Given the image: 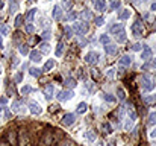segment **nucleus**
<instances>
[{
	"label": "nucleus",
	"instance_id": "nucleus-1",
	"mask_svg": "<svg viewBox=\"0 0 156 146\" xmlns=\"http://www.w3.org/2000/svg\"><path fill=\"white\" fill-rule=\"evenodd\" d=\"M141 87L144 88L146 91H151L155 88V82L150 81V78L147 76V75H144V76H141Z\"/></svg>",
	"mask_w": 156,
	"mask_h": 146
},
{
	"label": "nucleus",
	"instance_id": "nucleus-2",
	"mask_svg": "<svg viewBox=\"0 0 156 146\" xmlns=\"http://www.w3.org/2000/svg\"><path fill=\"white\" fill-rule=\"evenodd\" d=\"M73 29H74V32L77 34V35H85L88 32V24L85 23V21H82V23H74L73 26Z\"/></svg>",
	"mask_w": 156,
	"mask_h": 146
},
{
	"label": "nucleus",
	"instance_id": "nucleus-3",
	"mask_svg": "<svg viewBox=\"0 0 156 146\" xmlns=\"http://www.w3.org/2000/svg\"><path fill=\"white\" fill-rule=\"evenodd\" d=\"M18 143H20V146H32L30 139H29V134L26 131H21L18 134Z\"/></svg>",
	"mask_w": 156,
	"mask_h": 146
},
{
	"label": "nucleus",
	"instance_id": "nucleus-4",
	"mask_svg": "<svg viewBox=\"0 0 156 146\" xmlns=\"http://www.w3.org/2000/svg\"><path fill=\"white\" fill-rule=\"evenodd\" d=\"M73 97V91H68V90H64V91H59L56 94V99L61 100V102H65V100H68Z\"/></svg>",
	"mask_w": 156,
	"mask_h": 146
},
{
	"label": "nucleus",
	"instance_id": "nucleus-5",
	"mask_svg": "<svg viewBox=\"0 0 156 146\" xmlns=\"http://www.w3.org/2000/svg\"><path fill=\"white\" fill-rule=\"evenodd\" d=\"M132 34H133V37H141V34H142V24H141V21L140 20H136L135 23L132 24Z\"/></svg>",
	"mask_w": 156,
	"mask_h": 146
},
{
	"label": "nucleus",
	"instance_id": "nucleus-6",
	"mask_svg": "<svg viewBox=\"0 0 156 146\" xmlns=\"http://www.w3.org/2000/svg\"><path fill=\"white\" fill-rule=\"evenodd\" d=\"M97 59H99V54H97V52H88L85 55V61L88 64H96Z\"/></svg>",
	"mask_w": 156,
	"mask_h": 146
},
{
	"label": "nucleus",
	"instance_id": "nucleus-7",
	"mask_svg": "<svg viewBox=\"0 0 156 146\" xmlns=\"http://www.w3.org/2000/svg\"><path fill=\"white\" fill-rule=\"evenodd\" d=\"M76 120V116L73 113H68L67 116H64V119H62V123H64L65 126H70V125H73Z\"/></svg>",
	"mask_w": 156,
	"mask_h": 146
},
{
	"label": "nucleus",
	"instance_id": "nucleus-8",
	"mask_svg": "<svg viewBox=\"0 0 156 146\" xmlns=\"http://www.w3.org/2000/svg\"><path fill=\"white\" fill-rule=\"evenodd\" d=\"M43 93H44V97H46L47 100H50L53 97V85H52V84H47V85L44 87Z\"/></svg>",
	"mask_w": 156,
	"mask_h": 146
},
{
	"label": "nucleus",
	"instance_id": "nucleus-9",
	"mask_svg": "<svg viewBox=\"0 0 156 146\" xmlns=\"http://www.w3.org/2000/svg\"><path fill=\"white\" fill-rule=\"evenodd\" d=\"M52 17H53V18H55L56 21L62 20V9H61V6H53V9H52Z\"/></svg>",
	"mask_w": 156,
	"mask_h": 146
},
{
	"label": "nucleus",
	"instance_id": "nucleus-10",
	"mask_svg": "<svg viewBox=\"0 0 156 146\" xmlns=\"http://www.w3.org/2000/svg\"><path fill=\"white\" fill-rule=\"evenodd\" d=\"M29 110H30V113H32V114H41V111H43V108L39 107L37 102H30L29 104Z\"/></svg>",
	"mask_w": 156,
	"mask_h": 146
},
{
	"label": "nucleus",
	"instance_id": "nucleus-11",
	"mask_svg": "<svg viewBox=\"0 0 156 146\" xmlns=\"http://www.w3.org/2000/svg\"><path fill=\"white\" fill-rule=\"evenodd\" d=\"M120 65H121V67H129V65L132 64V58L129 55H124V56H121V58H120Z\"/></svg>",
	"mask_w": 156,
	"mask_h": 146
},
{
	"label": "nucleus",
	"instance_id": "nucleus-12",
	"mask_svg": "<svg viewBox=\"0 0 156 146\" xmlns=\"http://www.w3.org/2000/svg\"><path fill=\"white\" fill-rule=\"evenodd\" d=\"M151 54H153V52H151L150 47H144V50L141 52V59L142 61H149L151 58Z\"/></svg>",
	"mask_w": 156,
	"mask_h": 146
},
{
	"label": "nucleus",
	"instance_id": "nucleus-13",
	"mask_svg": "<svg viewBox=\"0 0 156 146\" xmlns=\"http://www.w3.org/2000/svg\"><path fill=\"white\" fill-rule=\"evenodd\" d=\"M29 58H30V61H33V63H41V52L32 50L29 54Z\"/></svg>",
	"mask_w": 156,
	"mask_h": 146
},
{
	"label": "nucleus",
	"instance_id": "nucleus-14",
	"mask_svg": "<svg viewBox=\"0 0 156 146\" xmlns=\"http://www.w3.org/2000/svg\"><path fill=\"white\" fill-rule=\"evenodd\" d=\"M53 67H55V59H47L46 64H44V67H43V72L47 73V72H50Z\"/></svg>",
	"mask_w": 156,
	"mask_h": 146
},
{
	"label": "nucleus",
	"instance_id": "nucleus-15",
	"mask_svg": "<svg viewBox=\"0 0 156 146\" xmlns=\"http://www.w3.org/2000/svg\"><path fill=\"white\" fill-rule=\"evenodd\" d=\"M94 6H96V9L97 11H105L106 9V2L105 0H94Z\"/></svg>",
	"mask_w": 156,
	"mask_h": 146
},
{
	"label": "nucleus",
	"instance_id": "nucleus-16",
	"mask_svg": "<svg viewBox=\"0 0 156 146\" xmlns=\"http://www.w3.org/2000/svg\"><path fill=\"white\" fill-rule=\"evenodd\" d=\"M105 52L108 55H115L118 52V49H117V46H112V44H108V46H105Z\"/></svg>",
	"mask_w": 156,
	"mask_h": 146
},
{
	"label": "nucleus",
	"instance_id": "nucleus-17",
	"mask_svg": "<svg viewBox=\"0 0 156 146\" xmlns=\"http://www.w3.org/2000/svg\"><path fill=\"white\" fill-rule=\"evenodd\" d=\"M126 32H124V30H121V32H118L117 35H115V40H117V43H126Z\"/></svg>",
	"mask_w": 156,
	"mask_h": 146
},
{
	"label": "nucleus",
	"instance_id": "nucleus-18",
	"mask_svg": "<svg viewBox=\"0 0 156 146\" xmlns=\"http://www.w3.org/2000/svg\"><path fill=\"white\" fill-rule=\"evenodd\" d=\"M55 54H56V56H58V58L64 55V43H62V41H59V43H58V46H56V50H55Z\"/></svg>",
	"mask_w": 156,
	"mask_h": 146
},
{
	"label": "nucleus",
	"instance_id": "nucleus-19",
	"mask_svg": "<svg viewBox=\"0 0 156 146\" xmlns=\"http://www.w3.org/2000/svg\"><path fill=\"white\" fill-rule=\"evenodd\" d=\"M35 14H37V9H30V11H28V14H26V21L28 23H32V20L35 18Z\"/></svg>",
	"mask_w": 156,
	"mask_h": 146
},
{
	"label": "nucleus",
	"instance_id": "nucleus-20",
	"mask_svg": "<svg viewBox=\"0 0 156 146\" xmlns=\"http://www.w3.org/2000/svg\"><path fill=\"white\" fill-rule=\"evenodd\" d=\"M121 30H124V28H123V24H112V26H111V32H112V34H115V35H117L118 32H121Z\"/></svg>",
	"mask_w": 156,
	"mask_h": 146
},
{
	"label": "nucleus",
	"instance_id": "nucleus-21",
	"mask_svg": "<svg viewBox=\"0 0 156 146\" xmlns=\"http://www.w3.org/2000/svg\"><path fill=\"white\" fill-rule=\"evenodd\" d=\"M29 73H30V76H33V78H39V75L43 73V70H39V69H37V67H30Z\"/></svg>",
	"mask_w": 156,
	"mask_h": 146
},
{
	"label": "nucleus",
	"instance_id": "nucleus-22",
	"mask_svg": "<svg viewBox=\"0 0 156 146\" xmlns=\"http://www.w3.org/2000/svg\"><path fill=\"white\" fill-rule=\"evenodd\" d=\"M129 17H130V11H129V9H123V11L118 14V18H120V20H127Z\"/></svg>",
	"mask_w": 156,
	"mask_h": 146
},
{
	"label": "nucleus",
	"instance_id": "nucleus-23",
	"mask_svg": "<svg viewBox=\"0 0 156 146\" xmlns=\"http://www.w3.org/2000/svg\"><path fill=\"white\" fill-rule=\"evenodd\" d=\"M39 50H41V54H49V52H50V46H49V43H41V44H39Z\"/></svg>",
	"mask_w": 156,
	"mask_h": 146
},
{
	"label": "nucleus",
	"instance_id": "nucleus-24",
	"mask_svg": "<svg viewBox=\"0 0 156 146\" xmlns=\"http://www.w3.org/2000/svg\"><path fill=\"white\" fill-rule=\"evenodd\" d=\"M102 128H103V132H105L106 135H108V134H111V132H112V128H111L109 122H105L103 125H102Z\"/></svg>",
	"mask_w": 156,
	"mask_h": 146
},
{
	"label": "nucleus",
	"instance_id": "nucleus-25",
	"mask_svg": "<svg viewBox=\"0 0 156 146\" xmlns=\"http://www.w3.org/2000/svg\"><path fill=\"white\" fill-rule=\"evenodd\" d=\"M12 111H14V113H20L21 111V102H18V100H15V102L14 104H12Z\"/></svg>",
	"mask_w": 156,
	"mask_h": 146
},
{
	"label": "nucleus",
	"instance_id": "nucleus-26",
	"mask_svg": "<svg viewBox=\"0 0 156 146\" xmlns=\"http://www.w3.org/2000/svg\"><path fill=\"white\" fill-rule=\"evenodd\" d=\"M23 20H24V17L21 15V14H18L15 17V28H20V26H23Z\"/></svg>",
	"mask_w": 156,
	"mask_h": 146
},
{
	"label": "nucleus",
	"instance_id": "nucleus-27",
	"mask_svg": "<svg viewBox=\"0 0 156 146\" xmlns=\"http://www.w3.org/2000/svg\"><path fill=\"white\" fill-rule=\"evenodd\" d=\"M120 5H121V2H120V0H111V11L118 9Z\"/></svg>",
	"mask_w": 156,
	"mask_h": 146
},
{
	"label": "nucleus",
	"instance_id": "nucleus-28",
	"mask_svg": "<svg viewBox=\"0 0 156 146\" xmlns=\"http://www.w3.org/2000/svg\"><path fill=\"white\" fill-rule=\"evenodd\" d=\"M87 108H88V105H87L85 102H81V104H79V105H77V113H81V114H83V113H85V111H87Z\"/></svg>",
	"mask_w": 156,
	"mask_h": 146
},
{
	"label": "nucleus",
	"instance_id": "nucleus-29",
	"mask_svg": "<svg viewBox=\"0 0 156 146\" xmlns=\"http://www.w3.org/2000/svg\"><path fill=\"white\" fill-rule=\"evenodd\" d=\"M62 8L64 9H71L73 8V2L71 0H62Z\"/></svg>",
	"mask_w": 156,
	"mask_h": 146
},
{
	"label": "nucleus",
	"instance_id": "nucleus-30",
	"mask_svg": "<svg viewBox=\"0 0 156 146\" xmlns=\"http://www.w3.org/2000/svg\"><path fill=\"white\" fill-rule=\"evenodd\" d=\"M65 85L68 87V88H74L76 87V79H73V78H68L65 81Z\"/></svg>",
	"mask_w": 156,
	"mask_h": 146
},
{
	"label": "nucleus",
	"instance_id": "nucleus-31",
	"mask_svg": "<svg viewBox=\"0 0 156 146\" xmlns=\"http://www.w3.org/2000/svg\"><path fill=\"white\" fill-rule=\"evenodd\" d=\"M117 94H118V99H120V100H124V99H126V93H124L123 88H117Z\"/></svg>",
	"mask_w": 156,
	"mask_h": 146
},
{
	"label": "nucleus",
	"instance_id": "nucleus-32",
	"mask_svg": "<svg viewBox=\"0 0 156 146\" xmlns=\"http://www.w3.org/2000/svg\"><path fill=\"white\" fill-rule=\"evenodd\" d=\"M127 114L130 116V120H135V119H136V114H135V111H133V108L130 107V105L127 107Z\"/></svg>",
	"mask_w": 156,
	"mask_h": 146
},
{
	"label": "nucleus",
	"instance_id": "nucleus-33",
	"mask_svg": "<svg viewBox=\"0 0 156 146\" xmlns=\"http://www.w3.org/2000/svg\"><path fill=\"white\" fill-rule=\"evenodd\" d=\"M82 18H85V20H90V18H92V14H91V11L90 9H85L82 12Z\"/></svg>",
	"mask_w": 156,
	"mask_h": 146
},
{
	"label": "nucleus",
	"instance_id": "nucleus-34",
	"mask_svg": "<svg viewBox=\"0 0 156 146\" xmlns=\"http://www.w3.org/2000/svg\"><path fill=\"white\" fill-rule=\"evenodd\" d=\"M100 43L105 44V46H108V44H109V37H108L106 34H103V35L100 37Z\"/></svg>",
	"mask_w": 156,
	"mask_h": 146
},
{
	"label": "nucleus",
	"instance_id": "nucleus-35",
	"mask_svg": "<svg viewBox=\"0 0 156 146\" xmlns=\"http://www.w3.org/2000/svg\"><path fill=\"white\" fill-rule=\"evenodd\" d=\"M23 78H24V75H23V72H18L15 75V78H14V81L17 82V84H20L21 81H23Z\"/></svg>",
	"mask_w": 156,
	"mask_h": 146
},
{
	"label": "nucleus",
	"instance_id": "nucleus-36",
	"mask_svg": "<svg viewBox=\"0 0 156 146\" xmlns=\"http://www.w3.org/2000/svg\"><path fill=\"white\" fill-rule=\"evenodd\" d=\"M149 123H150V125H156V111L151 113L149 116Z\"/></svg>",
	"mask_w": 156,
	"mask_h": 146
},
{
	"label": "nucleus",
	"instance_id": "nucleus-37",
	"mask_svg": "<svg viewBox=\"0 0 156 146\" xmlns=\"http://www.w3.org/2000/svg\"><path fill=\"white\" fill-rule=\"evenodd\" d=\"M87 139L90 140V141H94L96 140V132L94 131H88L87 132Z\"/></svg>",
	"mask_w": 156,
	"mask_h": 146
},
{
	"label": "nucleus",
	"instance_id": "nucleus-38",
	"mask_svg": "<svg viewBox=\"0 0 156 146\" xmlns=\"http://www.w3.org/2000/svg\"><path fill=\"white\" fill-rule=\"evenodd\" d=\"M94 23H96V26H103L105 18H103V17H96V18H94Z\"/></svg>",
	"mask_w": 156,
	"mask_h": 146
},
{
	"label": "nucleus",
	"instance_id": "nucleus-39",
	"mask_svg": "<svg viewBox=\"0 0 156 146\" xmlns=\"http://www.w3.org/2000/svg\"><path fill=\"white\" fill-rule=\"evenodd\" d=\"M0 32H2L3 35H8V34H9V26L2 24V26H0Z\"/></svg>",
	"mask_w": 156,
	"mask_h": 146
},
{
	"label": "nucleus",
	"instance_id": "nucleus-40",
	"mask_svg": "<svg viewBox=\"0 0 156 146\" xmlns=\"http://www.w3.org/2000/svg\"><path fill=\"white\" fill-rule=\"evenodd\" d=\"M64 34H65V37H67V38H70V37H71L73 30H71V28H70V26H65V28H64Z\"/></svg>",
	"mask_w": 156,
	"mask_h": 146
},
{
	"label": "nucleus",
	"instance_id": "nucleus-41",
	"mask_svg": "<svg viewBox=\"0 0 156 146\" xmlns=\"http://www.w3.org/2000/svg\"><path fill=\"white\" fill-rule=\"evenodd\" d=\"M8 137H9V143L12 146H15V132H9L8 134Z\"/></svg>",
	"mask_w": 156,
	"mask_h": 146
},
{
	"label": "nucleus",
	"instance_id": "nucleus-42",
	"mask_svg": "<svg viewBox=\"0 0 156 146\" xmlns=\"http://www.w3.org/2000/svg\"><path fill=\"white\" fill-rule=\"evenodd\" d=\"M103 97H105V100H106V102H115V97H114L112 94H109V93H106V94H105Z\"/></svg>",
	"mask_w": 156,
	"mask_h": 146
},
{
	"label": "nucleus",
	"instance_id": "nucleus-43",
	"mask_svg": "<svg viewBox=\"0 0 156 146\" xmlns=\"http://www.w3.org/2000/svg\"><path fill=\"white\" fill-rule=\"evenodd\" d=\"M32 91V87L30 85H24L23 88H21V94H28V93Z\"/></svg>",
	"mask_w": 156,
	"mask_h": 146
},
{
	"label": "nucleus",
	"instance_id": "nucleus-44",
	"mask_svg": "<svg viewBox=\"0 0 156 146\" xmlns=\"http://www.w3.org/2000/svg\"><path fill=\"white\" fill-rule=\"evenodd\" d=\"M18 8V0H11V11L14 12Z\"/></svg>",
	"mask_w": 156,
	"mask_h": 146
},
{
	"label": "nucleus",
	"instance_id": "nucleus-45",
	"mask_svg": "<svg viewBox=\"0 0 156 146\" xmlns=\"http://www.w3.org/2000/svg\"><path fill=\"white\" fill-rule=\"evenodd\" d=\"M28 49H29L28 46H21V47L18 49V52H20L21 55H28V54H29V50H28Z\"/></svg>",
	"mask_w": 156,
	"mask_h": 146
},
{
	"label": "nucleus",
	"instance_id": "nucleus-46",
	"mask_svg": "<svg viewBox=\"0 0 156 146\" xmlns=\"http://www.w3.org/2000/svg\"><path fill=\"white\" fill-rule=\"evenodd\" d=\"M50 35H52L50 29H47V30H44V32H43V35H41V37H43L44 40H49V38H50Z\"/></svg>",
	"mask_w": 156,
	"mask_h": 146
},
{
	"label": "nucleus",
	"instance_id": "nucleus-47",
	"mask_svg": "<svg viewBox=\"0 0 156 146\" xmlns=\"http://www.w3.org/2000/svg\"><path fill=\"white\" fill-rule=\"evenodd\" d=\"M76 17H77V14H76V12H70V14L67 15V20L73 21V20H76Z\"/></svg>",
	"mask_w": 156,
	"mask_h": 146
},
{
	"label": "nucleus",
	"instance_id": "nucleus-48",
	"mask_svg": "<svg viewBox=\"0 0 156 146\" xmlns=\"http://www.w3.org/2000/svg\"><path fill=\"white\" fill-rule=\"evenodd\" d=\"M132 125H133V120H130V119H127V120H126V126H124V128H126V129L129 131V129L132 128Z\"/></svg>",
	"mask_w": 156,
	"mask_h": 146
},
{
	"label": "nucleus",
	"instance_id": "nucleus-49",
	"mask_svg": "<svg viewBox=\"0 0 156 146\" xmlns=\"http://www.w3.org/2000/svg\"><path fill=\"white\" fill-rule=\"evenodd\" d=\"M33 26H32V23H28V26H26V30H28L29 34H33Z\"/></svg>",
	"mask_w": 156,
	"mask_h": 146
},
{
	"label": "nucleus",
	"instance_id": "nucleus-50",
	"mask_svg": "<svg viewBox=\"0 0 156 146\" xmlns=\"http://www.w3.org/2000/svg\"><path fill=\"white\" fill-rule=\"evenodd\" d=\"M133 50H135V52H138V50H141V44L140 43H136V44H133Z\"/></svg>",
	"mask_w": 156,
	"mask_h": 146
},
{
	"label": "nucleus",
	"instance_id": "nucleus-51",
	"mask_svg": "<svg viewBox=\"0 0 156 146\" xmlns=\"http://www.w3.org/2000/svg\"><path fill=\"white\" fill-rule=\"evenodd\" d=\"M5 117L6 119H11L12 117V114H11V111H8V108H6V111H5Z\"/></svg>",
	"mask_w": 156,
	"mask_h": 146
},
{
	"label": "nucleus",
	"instance_id": "nucleus-52",
	"mask_svg": "<svg viewBox=\"0 0 156 146\" xmlns=\"http://www.w3.org/2000/svg\"><path fill=\"white\" fill-rule=\"evenodd\" d=\"M8 102V99H5V97H3V99H0V107H2V105H5Z\"/></svg>",
	"mask_w": 156,
	"mask_h": 146
},
{
	"label": "nucleus",
	"instance_id": "nucleus-53",
	"mask_svg": "<svg viewBox=\"0 0 156 146\" xmlns=\"http://www.w3.org/2000/svg\"><path fill=\"white\" fill-rule=\"evenodd\" d=\"M108 76H109V78L114 76V70H108Z\"/></svg>",
	"mask_w": 156,
	"mask_h": 146
},
{
	"label": "nucleus",
	"instance_id": "nucleus-54",
	"mask_svg": "<svg viewBox=\"0 0 156 146\" xmlns=\"http://www.w3.org/2000/svg\"><path fill=\"white\" fill-rule=\"evenodd\" d=\"M3 6H5V2H3V0H0V11L3 9Z\"/></svg>",
	"mask_w": 156,
	"mask_h": 146
},
{
	"label": "nucleus",
	"instance_id": "nucleus-55",
	"mask_svg": "<svg viewBox=\"0 0 156 146\" xmlns=\"http://www.w3.org/2000/svg\"><path fill=\"white\" fill-rule=\"evenodd\" d=\"M150 9H151V11H156V3H151V6H150Z\"/></svg>",
	"mask_w": 156,
	"mask_h": 146
},
{
	"label": "nucleus",
	"instance_id": "nucleus-56",
	"mask_svg": "<svg viewBox=\"0 0 156 146\" xmlns=\"http://www.w3.org/2000/svg\"><path fill=\"white\" fill-rule=\"evenodd\" d=\"M0 49H3V40H2V37H0Z\"/></svg>",
	"mask_w": 156,
	"mask_h": 146
},
{
	"label": "nucleus",
	"instance_id": "nucleus-57",
	"mask_svg": "<svg viewBox=\"0 0 156 146\" xmlns=\"http://www.w3.org/2000/svg\"><path fill=\"white\" fill-rule=\"evenodd\" d=\"M151 67H156V59L153 61V63H151Z\"/></svg>",
	"mask_w": 156,
	"mask_h": 146
},
{
	"label": "nucleus",
	"instance_id": "nucleus-58",
	"mask_svg": "<svg viewBox=\"0 0 156 146\" xmlns=\"http://www.w3.org/2000/svg\"><path fill=\"white\" fill-rule=\"evenodd\" d=\"M151 137H156V129H155L153 132H151Z\"/></svg>",
	"mask_w": 156,
	"mask_h": 146
},
{
	"label": "nucleus",
	"instance_id": "nucleus-59",
	"mask_svg": "<svg viewBox=\"0 0 156 146\" xmlns=\"http://www.w3.org/2000/svg\"><path fill=\"white\" fill-rule=\"evenodd\" d=\"M138 146H146V145H144V143H141V145H138Z\"/></svg>",
	"mask_w": 156,
	"mask_h": 146
},
{
	"label": "nucleus",
	"instance_id": "nucleus-60",
	"mask_svg": "<svg viewBox=\"0 0 156 146\" xmlns=\"http://www.w3.org/2000/svg\"><path fill=\"white\" fill-rule=\"evenodd\" d=\"M29 2H37V0H29Z\"/></svg>",
	"mask_w": 156,
	"mask_h": 146
},
{
	"label": "nucleus",
	"instance_id": "nucleus-61",
	"mask_svg": "<svg viewBox=\"0 0 156 146\" xmlns=\"http://www.w3.org/2000/svg\"><path fill=\"white\" fill-rule=\"evenodd\" d=\"M108 146H114V145H108Z\"/></svg>",
	"mask_w": 156,
	"mask_h": 146
},
{
	"label": "nucleus",
	"instance_id": "nucleus-62",
	"mask_svg": "<svg viewBox=\"0 0 156 146\" xmlns=\"http://www.w3.org/2000/svg\"><path fill=\"white\" fill-rule=\"evenodd\" d=\"M0 73H2V69H0Z\"/></svg>",
	"mask_w": 156,
	"mask_h": 146
},
{
	"label": "nucleus",
	"instance_id": "nucleus-63",
	"mask_svg": "<svg viewBox=\"0 0 156 146\" xmlns=\"http://www.w3.org/2000/svg\"><path fill=\"white\" fill-rule=\"evenodd\" d=\"M47 2H50V0H47Z\"/></svg>",
	"mask_w": 156,
	"mask_h": 146
},
{
	"label": "nucleus",
	"instance_id": "nucleus-64",
	"mask_svg": "<svg viewBox=\"0 0 156 146\" xmlns=\"http://www.w3.org/2000/svg\"><path fill=\"white\" fill-rule=\"evenodd\" d=\"M155 97H156V96H155Z\"/></svg>",
	"mask_w": 156,
	"mask_h": 146
}]
</instances>
